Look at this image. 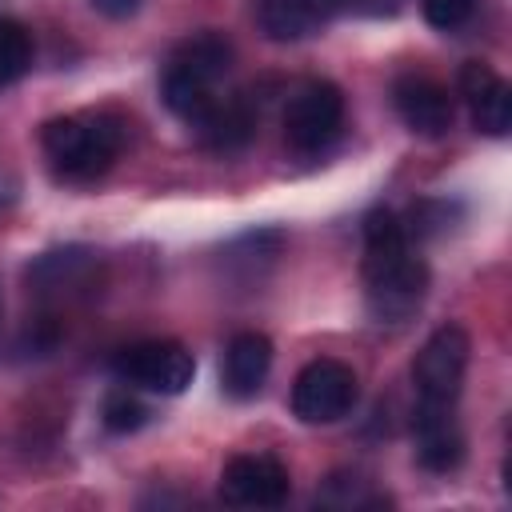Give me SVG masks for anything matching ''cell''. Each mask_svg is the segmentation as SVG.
I'll use <instances>...</instances> for the list:
<instances>
[{
    "instance_id": "obj_1",
    "label": "cell",
    "mask_w": 512,
    "mask_h": 512,
    "mask_svg": "<svg viewBox=\"0 0 512 512\" xmlns=\"http://www.w3.org/2000/svg\"><path fill=\"white\" fill-rule=\"evenodd\" d=\"M428 296V264L416 256L392 208L364 216V300L380 324H404Z\"/></svg>"
},
{
    "instance_id": "obj_2",
    "label": "cell",
    "mask_w": 512,
    "mask_h": 512,
    "mask_svg": "<svg viewBox=\"0 0 512 512\" xmlns=\"http://www.w3.org/2000/svg\"><path fill=\"white\" fill-rule=\"evenodd\" d=\"M124 140H128V124H124V116H116L108 108L56 116L40 132L52 172L60 180H76V184L104 176L116 164V156L124 152Z\"/></svg>"
},
{
    "instance_id": "obj_3",
    "label": "cell",
    "mask_w": 512,
    "mask_h": 512,
    "mask_svg": "<svg viewBox=\"0 0 512 512\" xmlns=\"http://www.w3.org/2000/svg\"><path fill=\"white\" fill-rule=\"evenodd\" d=\"M232 40L220 36V32H196L188 40H180L164 64V76H160V96L164 104L184 120H200L220 96H216V84L232 72Z\"/></svg>"
},
{
    "instance_id": "obj_4",
    "label": "cell",
    "mask_w": 512,
    "mask_h": 512,
    "mask_svg": "<svg viewBox=\"0 0 512 512\" xmlns=\"http://www.w3.org/2000/svg\"><path fill=\"white\" fill-rule=\"evenodd\" d=\"M468 352L472 340L460 324H440L424 348L412 360V388H416V408L428 412H456L464 372H468Z\"/></svg>"
},
{
    "instance_id": "obj_5",
    "label": "cell",
    "mask_w": 512,
    "mask_h": 512,
    "mask_svg": "<svg viewBox=\"0 0 512 512\" xmlns=\"http://www.w3.org/2000/svg\"><path fill=\"white\" fill-rule=\"evenodd\" d=\"M344 128V92L332 80H304L284 108V140L300 156H316L336 144Z\"/></svg>"
},
{
    "instance_id": "obj_6",
    "label": "cell",
    "mask_w": 512,
    "mask_h": 512,
    "mask_svg": "<svg viewBox=\"0 0 512 512\" xmlns=\"http://www.w3.org/2000/svg\"><path fill=\"white\" fill-rule=\"evenodd\" d=\"M360 400V380L344 360H308L292 384V416L300 424H336Z\"/></svg>"
},
{
    "instance_id": "obj_7",
    "label": "cell",
    "mask_w": 512,
    "mask_h": 512,
    "mask_svg": "<svg viewBox=\"0 0 512 512\" xmlns=\"http://www.w3.org/2000/svg\"><path fill=\"white\" fill-rule=\"evenodd\" d=\"M112 372H116V380H124L132 388L180 396L196 376V360L176 340H140L112 356Z\"/></svg>"
},
{
    "instance_id": "obj_8",
    "label": "cell",
    "mask_w": 512,
    "mask_h": 512,
    "mask_svg": "<svg viewBox=\"0 0 512 512\" xmlns=\"http://www.w3.org/2000/svg\"><path fill=\"white\" fill-rule=\"evenodd\" d=\"M288 488V468L268 452L232 456L220 472V496L232 508H280L288 500Z\"/></svg>"
},
{
    "instance_id": "obj_9",
    "label": "cell",
    "mask_w": 512,
    "mask_h": 512,
    "mask_svg": "<svg viewBox=\"0 0 512 512\" xmlns=\"http://www.w3.org/2000/svg\"><path fill=\"white\" fill-rule=\"evenodd\" d=\"M392 104H396L400 120L408 124V132L428 136V140L444 136V132L452 128V120H456V108H452L448 88H444L440 80L424 76V72H404V76H396V84H392Z\"/></svg>"
},
{
    "instance_id": "obj_10",
    "label": "cell",
    "mask_w": 512,
    "mask_h": 512,
    "mask_svg": "<svg viewBox=\"0 0 512 512\" xmlns=\"http://www.w3.org/2000/svg\"><path fill=\"white\" fill-rule=\"evenodd\" d=\"M460 96L468 100L476 132L508 136V128H512V88L496 68H488L480 60H468L460 68Z\"/></svg>"
},
{
    "instance_id": "obj_11",
    "label": "cell",
    "mask_w": 512,
    "mask_h": 512,
    "mask_svg": "<svg viewBox=\"0 0 512 512\" xmlns=\"http://www.w3.org/2000/svg\"><path fill=\"white\" fill-rule=\"evenodd\" d=\"M272 368V340L264 332H236L220 360V388L232 400H252Z\"/></svg>"
},
{
    "instance_id": "obj_12",
    "label": "cell",
    "mask_w": 512,
    "mask_h": 512,
    "mask_svg": "<svg viewBox=\"0 0 512 512\" xmlns=\"http://www.w3.org/2000/svg\"><path fill=\"white\" fill-rule=\"evenodd\" d=\"M96 272H100L96 252L72 244V248L44 252V256L28 268V284H32L40 296H76V292L92 288Z\"/></svg>"
},
{
    "instance_id": "obj_13",
    "label": "cell",
    "mask_w": 512,
    "mask_h": 512,
    "mask_svg": "<svg viewBox=\"0 0 512 512\" xmlns=\"http://www.w3.org/2000/svg\"><path fill=\"white\" fill-rule=\"evenodd\" d=\"M412 432H416V460L428 472H452L464 460V432L456 424V412H412Z\"/></svg>"
},
{
    "instance_id": "obj_14",
    "label": "cell",
    "mask_w": 512,
    "mask_h": 512,
    "mask_svg": "<svg viewBox=\"0 0 512 512\" xmlns=\"http://www.w3.org/2000/svg\"><path fill=\"white\" fill-rule=\"evenodd\" d=\"M196 132V140L208 152H240L252 136H256V112L248 108V100L232 96V100H216L200 120L188 124Z\"/></svg>"
},
{
    "instance_id": "obj_15",
    "label": "cell",
    "mask_w": 512,
    "mask_h": 512,
    "mask_svg": "<svg viewBox=\"0 0 512 512\" xmlns=\"http://www.w3.org/2000/svg\"><path fill=\"white\" fill-rule=\"evenodd\" d=\"M280 248H284V236H280L276 228L244 232L240 240H232V244L220 252V264H224L232 276H240L244 284H252V280H260V276L276 264Z\"/></svg>"
},
{
    "instance_id": "obj_16",
    "label": "cell",
    "mask_w": 512,
    "mask_h": 512,
    "mask_svg": "<svg viewBox=\"0 0 512 512\" xmlns=\"http://www.w3.org/2000/svg\"><path fill=\"white\" fill-rule=\"evenodd\" d=\"M256 24H260V32H264L268 40H276V44L304 40V36L320 32L304 0H256Z\"/></svg>"
},
{
    "instance_id": "obj_17",
    "label": "cell",
    "mask_w": 512,
    "mask_h": 512,
    "mask_svg": "<svg viewBox=\"0 0 512 512\" xmlns=\"http://www.w3.org/2000/svg\"><path fill=\"white\" fill-rule=\"evenodd\" d=\"M32 64V32L12 20V16H0V88L16 84Z\"/></svg>"
},
{
    "instance_id": "obj_18",
    "label": "cell",
    "mask_w": 512,
    "mask_h": 512,
    "mask_svg": "<svg viewBox=\"0 0 512 512\" xmlns=\"http://www.w3.org/2000/svg\"><path fill=\"white\" fill-rule=\"evenodd\" d=\"M460 208L452 200H416L408 208V216H400L404 224V236L408 240H432V236H444L452 228V216Z\"/></svg>"
},
{
    "instance_id": "obj_19",
    "label": "cell",
    "mask_w": 512,
    "mask_h": 512,
    "mask_svg": "<svg viewBox=\"0 0 512 512\" xmlns=\"http://www.w3.org/2000/svg\"><path fill=\"white\" fill-rule=\"evenodd\" d=\"M100 416H104V428H108V432H136V428H144L148 408H144L128 388H112V392L104 396Z\"/></svg>"
},
{
    "instance_id": "obj_20",
    "label": "cell",
    "mask_w": 512,
    "mask_h": 512,
    "mask_svg": "<svg viewBox=\"0 0 512 512\" xmlns=\"http://www.w3.org/2000/svg\"><path fill=\"white\" fill-rule=\"evenodd\" d=\"M472 4L476 0H424V20L440 32H448V28H460L468 20Z\"/></svg>"
},
{
    "instance_id": "obj_21",
    "label": "cell",
    "mask_w": 512,
    "mask_h": 512,
    "mask_svg": "<svg viewBox=\"0 0 512 512\" xmlns=\"http://www.w3.org/2000/svg\"><path fill=\"white\" fill-rule=\"evenodd\" d=\"M100 16H108V20H128V16H136L140 12V4L144 0H88Z\"/></svg>"
}]
</instances>
